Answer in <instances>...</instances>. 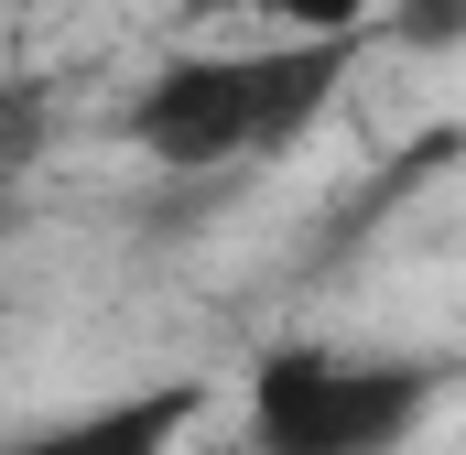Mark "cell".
<instances>
[{"label":"cell","instance_id":"obj_2","mask_svg":"<svg viewBox=\"0 0 466 455\" xmlns=\"http://www.w3.org/2000/svg\"><path fill=\"white\" fill-rule=\"evenodd\" d=\"M434 401V369L358 358V347H271L249 369V445L260 455H390Z\"/></svg>","mask_w":466,"mask_h":455},{"label":"cell","instance_id":"obj_3","mask_svg":"<svg viewBox=\"0 0 466 455\" xmlns=\"http://www.w3.org/2000/svg\"><path fill=\"white\" fill-rule=\"evenodd\" d=\"M185 423H196V390L174 379V390H130V401H98V412H66V423L22 434L11 455H174Z\"/></svg>","mask_w":466,"mask_h":455},{"label":"cell","instance_id":"obj_1","mask_svg":"<svg viewBox=\"0 0 466 455\" xmlns=\"http://www.w3.org/2000/svg\"><path fill=\"white\" fill-rule=\"evenodd\" d=\"M348 87V44H238V55H163L130 98V141L163 174H238L260 152H293L326 98Z\"/></svg>","mask_w":466,"mask_h":455},{"label":"cell","instance_id":"obj_4","mask_svg":"<svg viewBox=\"0 0 466 455\" xmlns=\"http://www.w3.org/2000/svg\"><path fill=\"white\" fill-rule=\"evenodd\" d=\"M249 22H282V33H304V44H358L369 22H380V0H228Z\"/></svg>","mask_w":466,"mask_h":455},{"label":"cell","instance_id":"obj_5","mask_svg":"<svg viewBox=\"0 0 466 455\" xmlns=\"http://www.w3.org/2000/svg\"><path fill=\"white\" fill-rule=\"evenodd\" d=\"M390 33H412V44H456V33H466V0H390Z\"/></svg>","mask_w":466,"mask_h":455}]
</instances>
